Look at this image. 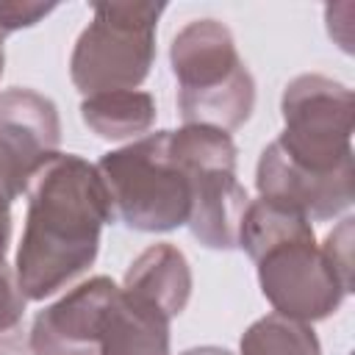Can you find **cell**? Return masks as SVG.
I'll list each match as a JSON object with an SVG mask.
<instances>
[{"mask_svg":"<svg viewBox=\"0 0 355 355\" xmlns=\"http://www.w3.org/2000/svg\"><path fill=\"white\" fill-rule=\"evenodd\" d=\"M55 3H33V0H0V36L14 33L19 28H31L42 22Z\"/></svg>","mask_w":355,"mask_h":355,"instance_id":"e0dca14e","label":"cell"},{"mask_svg":"<svg viewBox=\"0 0 355 355\" xmlns=\"http://www.w3.org/2000/svg\"><path fill=\"white\" fill-rule=\"evenodd\" d=\"M116 291L108 275H97L39 311L28 333L31 355H97L103 316Z\"/></svg>","mask_w":355,"mask_h":355,"instance_id":"9c48e42d","label":"cell"},{"mask_svg":"<svg viewBox=\"0 0 355 355\" xmlns=\"http://www.w3.org/2000/svg\"><path fill=\"white\" fill-rule=\"evenodd\" d=\"M3 67H6V53H3V36H0V75H3Z\"/></svg>","mask_w":355,"mask_h":355,"instance_id":"ffe728a7","label":"cell"},{"mask_svg":"<svg viewBox=\"0 0 355 355\" xmlns=\"http://www.w3.org/2000/svg\"><path fill=\"white\" fill-rule=\"evenodd\" d=\"M114 219L144 233H169L189 222L191 183L169 153V130L147 133L97 164Z\"/></svg>","mask_w":355,"mask_h":355,"instance_id":"277c9868","label":"cell"},{"mask_svg":"<svg viewBox=\"0 0 355 355\" xmlns=\"http://www.w3.org/2000/svg\"><path fill=\"white\" fill-rule=\"evenodd\" d=\"M352 89L327 75H297L280 97L283 133L275 144L297 166L333 175L352 161Z\"/></svg>","mask_w":355,"mask_h":355,"instance_id":"52a82bcc","label":"cell"},{"mask_svg":"<svg viewBox=\"0 0 355 355\" xmlns=\"http://www.w3.org/2000/svg\"><path fill=\"white\" fill-rule=\"evenodd\" d=\"M14 200H17V194L0 178V258H6L8 241H11V202Z\"/></svg>","mask_w":355,"mask_h":355,"instance_id":"ac0fdd59","label":"cell"},{"mask_svg":"<svg viewBox=\"0 0 355 355\" xmlns=\"http://www.w3.org/2000/svg\"><path fill=\"white\" fill-rule=\"evenodd\" d=\"M180 355H233V352H230V349H225V347L205 344V347H191V349H183Z\"/></svg>","mask_w":355,"mask_h":355,"instance_id":"d6986e66","label":"cell"},{"mask_svg":"<svg viewBox=\"0 0 355 355\" xmlns=\"http://www.w3.org/2000/svg\"><path fill=\"white\" fill-rule=\"evenodd\" d=\"M239 247L258 266L261 291L275 313L311 324L341 308L347 291L305 214L258 197L244 211Z\"/></svg>","mask_w":355,"mask_h":355,"instance_id":"7a4b0ae2","label":"cell"},{"mask_svg":"<svg viewBox=\"0 0 355 355\" xmlns=\"http://www.w3.org/2000/svg\"><path fill=\"white\" fill-rule=\"evenodd\" d=\"M355 166L338 169L333 175H316L283 155L272 141L263 147L255 166V189L263 200L288 205L308 219H333L352 205Z\"/></svg>","mask_w":355,"mask_h":355,"instance_id":"30bf717a","label":"cell"},{"mask_svg":"<svg viewBox=\"0 0 355 355\" xmlns=\"http://www.w3.org/2000/svg\"><path fill=\"white\" fill-rule=\"evenodd\" d=\"M178 78V111L183 125L239 130L255 108V80L241 61L233 33L219 19L183 25L169 44Z\"/></svg>","mask_w":355,"mask_h":355,"instance_id":"3957f363","label":"cell"},{"mask_svg":"<svg viewBox=\"0 0 355 355\" xmlns=\"http://www.w3.org/2000/svg\"><path fill=\"white\" fill-rule=\"evenodd\" d=\"M122 288L153 302L169 319H175L186 311L191 297V266L175 244L161 241L133 258Z\"/></svg>","mask_w":355,"mask_h":355,"instance_id":"7c38bea8","label":"cell"},{"mask_svg":"<svg viewBox=\"0 0 355 355\" xmlns=\"http://www.w3.org/2000/svg\"><path fill=\"white\" fill-rule=\"evenodd\" d=\"M25 194L14 272L28 300H44L94 263L103 225L114 219V211L97 166L75 153H55L42 164Z\"/></svg>","mask_w":355,"mask_h":355,"instance_id":"6da1fadb","label":"cell"},{"mask_svg":"<svg viewBox=\"0 0 355 355\" xmlns=\"http://www.w3.org/2000/svg\"><path fill=\"white\" fill-rule=\"evenodd\" d=\"M25 305L28 297L19 288L14 266L0 258V355H25V344L19 338Z\"/></svg>","mask_w":355,"mask_h":355,"instance_id":"9a60e30c","label":"cell"},{"mask_svg":"<svg viewBox=\"0 0 355 355\" xmlns=\"http://www.w3.org/2000/svg\"><path fill=\"white\" fill-rule=\"evenodd\" d=\"M155 97L139 89H119V92H100L89 94L80 103L83 125L105 141H125L141 139L155 122Z\"/></svg>","mask_w":355,"mask_h":355,"instance_id":"4fadbf2b","label":"cell"},{"mask_svg":"<svg viewBox=\"0 0 355 355\" xmlns=\"http://www.w3.org/2000/svg\"><path fill=\"white\" fill-rule=\"evenodd\" d=\"M241 355H322L319 338L308 322L283 313L255 319L241 336Z\"/></svg>","mask_w":355,"mask_h":355,"instance_id":"5bb4252c","label":"cell"},{"mask_svg":"<svg viewBox=\"0 0 355 355\" xmlns=\"http://www.w3.org/2000/svg\"><path fill=\"white\" fill-rule=\"evenodd\" d=\"M169 153L191 183L189 230L208 250H236L250 197L236 178V144L230 133L208 125L169 130Z\"/></svg>","mask_w":355,"mask_h":355,"instance_id":"8992f818","label":"cell"},{"mask_svg":"<svg viewBox=\"0 0 355 355\" xmlns=\"http://www.w3.org/2000/svg\"><path fill=\"white\" fill-rule=\"evenodd\" d=\"M164 11L166 3H97L69 55L75 89L89 97L141 86L155 61V31Z\"/></svg>","mask_w":355,"mask_h":355,"instance_id":"5b68a950","label":"cell"},{"mask_svg":"<svg viewBox=\"0 0 355 355\" xmlns=\"http://www.w3.org/2000/svg\"><path fill=\"white\" fill-rule=\"evenodd\" d=\"M352 216H344L327 236L324 244H319L322 255L327 258V263L333 266L336 277L341 280L344 291H352Z\"/></svg>","mask_w":355,"mask_h":355,"instance_id":"2e32d148","label":"cell"},{"mask_svg":"<svg viewBox=\"0 0 355 355\" xmlns=\"http://www.w3.org/2000/svg\"><path fill=\"white\" fill-rule=\"evenodd\" d=\"M169 322L161 308L119 286L103 316L97 355H169Z\"/></svg>","mask_w":355,"mask_h":355,"instance_id":"8fae6325","label":"cell"},{"mask_svg":"<svg viewBox=\"0 0 355 355\" xmlns=\"http://www.w3.org/2000/svg\"><path fill=\"white\" fill-rule=\"evenodd\" d=\"M61 144V116L50 97L11 86L0 92V178L19 197Z\"/></svg>","mask_w":355,"mask_h":355,"instance_id":"ba28073f","label":"cell"}]
</instances>
